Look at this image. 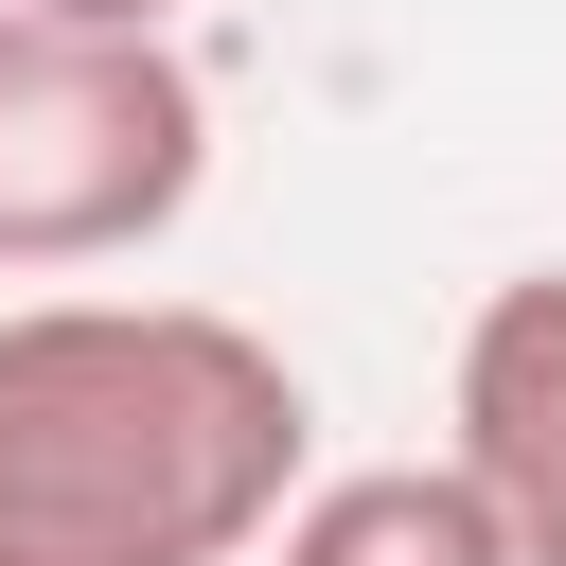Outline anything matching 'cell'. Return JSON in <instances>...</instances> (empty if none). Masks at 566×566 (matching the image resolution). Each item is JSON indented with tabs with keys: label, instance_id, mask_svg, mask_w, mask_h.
Returning a JSON list of instances; mask_svg holds the SVG:
<instances>
[{
	"label": "cell",
	"instance_id": "cell-5",
	"mask_svg": "<svg viewBox=\"0 0 566 566\" xmlns=\"http://www.w3.org/2000/svg\"><path fill=\"white\" fill-rule=\"evenodd\" d=\"M18 18H88V35H177L195 0H18Z\"/></svg>",
	"mask_w": 566,
	"mask_h": 566
},
{
	"label": "cell",
	"instance_id": "cell-3",
	"mask_svg": "<svg viewBox=\"0 0 566 566\" xmlns=\"http://www.w3.org/2000/svg\"><path fill=\"white\" fill-rule=\"evenodd\" d=\"M442 460L495 495L513 566H566V265H513L460 318V389H442Z\"/></svg>",
	"mask_w": 566,
	"mask_h": 566
},
{
	"label": "cell",
	"instance_id": "cell-1",
	"mask_svg": "<svg viewBox=\"0 0 566 566\" xmlns=\"http://www.w3.org/2000/svg\"><path fill=\"white\" fill-rule=\"evenodd\" d=\"M301 371L230 301L0 318V566H248L301 495Z\"/></svg>",
	"mask_w": 566,
	"mask_h": 566
},
{
	"label": "cell",
	"instance_id": "cell-2",
	"mask_svg": "<svg viewBox=\"0 0 566 566\" xmlns=\"http://www.w3.org/2000/svg\"><path fill=\"white\" fill-rule=\"evenodd\" d=\"M212 88L177 35H88L0 0V265H124L195 212Z\"/></svg>",
	"mask_w": 566,
	"mask_h": 566
},
{
	"label": "cell",
	"instance_id": "cell-4",
	"mask_svg": "<svg viewBox=\"0 0 566 566\" xmlns=\"http://www.w3.org/2000/svg\"><path fill=\"white\" fill-rule=\"evenodd\" d=\"M265 548H283V566H513V531H495V495H478L460 460H354V478H301Z\"/></svg>",
	"mask_w": 566,
	"mask_h": 566
}]
</instances>
